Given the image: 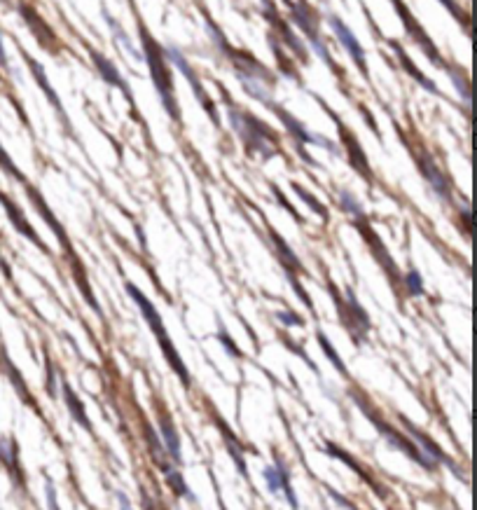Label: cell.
Returning a JSON list of instances; mask_svg holds the SVG:
<instances>
[{
    "label": "cell",
    "instance_id": "ba28073f",
    "mask_svg": "<svg viewBox=\"0 0 477 510\" xmlns=\"http://www.w3.org/2000/svg\"><path fill=\"white\" fill-rule=\"evenodd\" d=\"M330 26H332V31H334V35L339 38V42L344 45V49L351 54V59L356 61V66L360 68V73H363L367 77V63H365V51L363 47H360V42L356 40V35L351 33V29L346 26L344 22H341L339 17H334L330 15Z\"/></svg>",
    "mask_w": 477,
    "mask_h": 510
},
{
    "label": "cell",
    "instance_id": "ac0fdd59",
    "mask_svg": "<svg viewBox=\"0 0 477 510\" xmlns=\"http://www.w3.org/2000/svg\"><path fill=\"white\" fill-rule=\"evenodd\" d=\"M396 51H398V54H401V61H403V66H405V68H407V70H410V75H412V77H414V80L419 82V85H421V87H426V89H428V92H430V94H437V87L433 85V82H430V80H428V77H423L421 73H419V70H417V66H414V63H412V61L407 59V56H405V54H403V49H401V47H396Z\"/></svg>",
    "mask_w": 477,
    "mask_h": 510
},
{
    "label": "cell",
    "instance_id": "30bf717a",
    "mask_svg": "<svg viewBox=\"0 0 477 510\" xmlns=\"http://www.w3.org/2000/svg\"><path fill=\"white\" fill-rule=\"evenodd\" d=\"M393 3H396L398 12H401V19L405 22V26H407V29H410L412 38H414V40H417L419 45H423V47H426L428 56H430V59H433V61L437 63V66H444V63L440 61V56H437V51H435V47H433V42H430L428 38H426V33H423V31H421V26H419V24L414 22V17L410 15V10L405 8V5L401 3V0H393Z\"/></svg>",
    "mask_w": 477,
    "mask_h": 510
},
{
    "label": "cell",
    "instance_id": "4fadbf2b",
    "mask_svg": "<svg viewBox=\"0 0 477 510\" xmlns=\"http://www.w3.org/2000/svg\"><path fill=\"white\" fill-rule=\"evenodd\" d=\"M421 173H423V176H426V180L430 183V187H433V190H435V195L440 197V199H444V202H449V185H447V180H444L442 171L437 169V166H435L433 162H430L426 154H423V157H421Z\"/></svg>",
    "mask_w": 477,
    "mask_h": 510
},
{
    "label": "cell",
    "instance_id": "2e32d148",
    "mask_svg": "<svg viewBox=\"0 0 477 510\" xmlns=\"http://www.w3.org/2000/svg\"><path fill=\"white\" fill-rule=\"evenodd\" d=\"M63 400H66V405H68L70 415L75 417V422L80 426H85V429H92V426H89V419H87V412H85V405H82V400L75 396V391L70 389L66 382H63Z\"/></svg>",
    "mask_w": 477,
    "mask_h": 510
},
{
    "label": "cell",
    "instance_id": "5bb4252c",
    "mask_svg": "<svg viewBox=\"0 0 477 510\" xmlns=\"http://www.w3.org/2000/svg\"><path fill=\"white\" fill-rule=\"evenodd\" d=\"M269 106H272L274 111H276V115H279V118H281L283 122H286V127L290 129V134H293V136H298V138L302 141V143H321V145H328V148H332L330 143H328L325 138H318V136H314V134H309L307 129L302 127L298 120H293V118H290V115H288L286 111H283L281 106H276L274 101L269 103Z\"/></svg>",
    "mask_w": 477,
    "mask_h": 510
},
{
    "label": "cell",
    "instance_id": "ffe728a7",
    "mask_svg": "<svg viewBox=\"0 0 477 510\" xmlns=\"http://www.w3.org/2000/svg\"><path fill=\"white\" fill-rule=\"evenodd\" d=\"M318 342H321V346H323V351L328 353V356H330V360L334 363V367H337L339 372H346V367H344V363H341V358L337 356V351H334V349L330 346V342L325 340V335H323V333H318Z\"/></svg>",
    "mask_w": 477,
    "mask_h": 510
},
{
    "label": "cell",
    "instance_id": "44dd1931",
    "mask_svg": "<svg viewBox=\"0 0 477 510\" xmlns=\"http://www.w3.org/2000/svg\"><path fill=\"white\" fill-rule=\"evenodd\" d=\"M405 286H407L410 295H423V283H421V276H419L417 269H412V272L405 276Z\"/></svg>",
    "mask_w": 477,
    "mask_h": 510
},
{
    "label": "cell",
    "instance_id": "603a6c76",
    "mask_svg": "<svg viewBox=\"0 0 477 510\" xmlns=\"http://www.w3.org/2000/svg\"><path fill=\"white\" fill-rule=\"evenodd\" d=\"M341 206H344L346 211H351V213H356V216H360V206L356 204V199H353L351 195H346V192H341Z\"/></svg>",
    "mask_w": 477,
    "mask_h": 510
},
{
    "label": "cell",
    "instance_id": "3957f363",
    "mask_svg": "<svg viewBox=\"0 0 477 510\" xmlns=\"http://www.w3.org/2000/svg\"><path fill=\"white\" fill-rule=\"evenodd\" d=\"M229 59L234 61L236 75H239V80L243 82V87L248 89V94L269 106V103H272L274 80H272V75L267 73V68H262L253 56L246 54V51H229Z\"/></svg>",
    "mask_w": 477,
    "mask_h": 510
},
{
    "label": "cell",
    "instance_id": "8992f818",
    "mask_svg": "<svg viewBox=\"0 0 477 510\" xmlns=\"http://www.w3.org/2000/svg\"><path fill=\"white\" fill-rule=\"evenodd\" d=\"M264 480H267L269 492L283 494L286 496V501L290 503V508L298 510V499H295V492H293V487H290V473L281 461H276L274 466L264 468Z\"/></svg>",
    "mask_w": 477,
    "mask_h": 510
},
{
    "label": "cell",
    "instance_id": "cb8c5ba5",
    "mask_svg": "<svg viewBox=\"0 0 477 510\" xmlns=\"http://www.w3.org/2000/svg\"><path fill=\"white\" fill-rule=\"evenodd\" d=\"M295 190H298V192H300V197H302V199H305V202H307L309 206H314V209H316V213H321V216H325V211H323V206H321L318 202H316V199H314V197H309V195H307V192H305V190H302V187H298V185H295Z\"/></svg>",
    "mask_w": 477,
    "mask_h": 510
},
{
    "label": "cell",
    "instance_id": "e0dca14e",
    "mask_svg": "<svg viewBox=\"0 0 477 510\" xmlns=\"http://www.w3.org/2000/svg\"><path fill=\"white\" fill-rule=\"evenodd\" d=\"M92 59H94L96 66H99L101 75H103V80H106V82H111V85H115V87H120V89H124V92H129L127 82L122 80V77L118 75V70H115V66H113L111 61H108V59H103V56L99 54V51H92Z\"/></svg>",
    "mask_w": 477,
    "mask_h": 510
},
{
    "label": "cell",
    "instance_id": "7c38bea8",
    "mask_svg": "<svg viewBox=\"0 0 477 510\" xmlns=\"http://www.w3.org/2000/svg\"><path fill=\"white\" fill-rule=\"evenodd\" d=\"M0 202H3L5 211H8V216L12 218V225H15V228H17L19 232H22L24 237H29L31 241H33V244H38V246H40V248L45 250V244L40 241V237H38L35 232H33V228H31V225L26 223V218H24V213L19 211V206H17L15 202H10V199L5 197V195H0Z\"/></svg>",
    "mask_w": 477,
    "mask_h": 510
},
{
    "label": "cell",
    "instance_id": "9a60e30c",
    "mask_svg": "<svg viewBox=\"0 0 477 510\" xmlns=\"http://www.w3.org/2000/svg\"><path fill=\"white\" fill-rule=\"evenodd\" d=\"M159 433H162L164 447L169 452V456L178 463L180 461V440L176 433V426L171 424V419L166 415H159Z\"/></svg>",
    "mask_w": 477,
    "mask_h": 510
},
{
    "label": "cell",
    "instance_id": "277c9868",
    "mask_svg": "<svg viewBox=\"0 0 477 510\" xmlns=\"http://www.w3.org/2000/svg\"><path fill=\"white\" fill-rule=\"evenodd\" d=\"M143 40H145V51H147V63H150V68H152L154 87H157L159 96H162V103L166 111H169V115L173 120H178V106H176V99H173V82H171L169 66H166L162 59V49L157 47V42H152L150 38H147L145 31H143Z\"/></svg>",
    "mask_w": 477,
    "mask_h": 510
},
{
    "label": "cell",
    "instance_id": "6da1fadb",
    "mask_svg": "<svg viewBox=\"0 0 477 510\" xmlns=\"http://www.w3.org/2000/svg\"><path fill=\"white\" fill-rule=\"evenodd\" d=\"M127 290H129V295H131V298H134V302H136V305H138L140 312H143L145 321H147V324H150L152 333H154V337H157V342H159V346H162V351H164L166 360H169V365L173 367V370H176L178 377L183 379V384H185V386H190L188 367H185V363H183V360H180L178 351H176V346H173V342H171V337H169V333H166V328H164V324H162V316L157 314V309H154L152 302L147 300L145 295L140 293V290H138L136 286H134V283H127Z\"/></svg>",
    "mask_w": 477,
    "mask_h": 510
},
{
    "label": "cell",
    "instance_id": "83f0119b",
    "mask_svg": "<svg viewBox=\"0 0 477 510\" xmlns=\"http://www.w3.org/2000/svg\"><path fill=\"white\" fill-rule=\"evenodd\" d=\"M120 501H122V510H131V508H129V503H127V499H122V496H120Z\"/></svg>",
    "mask_w": 477,
    "mask_h": 510
},
{
    "label": "cell",
    "instance_id": "f1b7e54d",
    "mask_svg": "<svg viewBox=\"0 0 477 510\" xmlns=\"http://www.w3.org/2000/svg\"><path fill=\"white\" fill-rule=\"evenodd\" d=\"M147 510H164V508H157L154 503H147Z\"/></svg>",
    "mask_w": 477,
    "mask_h": 510
},
{
    "label": "cell",
    "instance_id": "7402d4cb",
    "mask_svg": "<svg viewBox=\"0 0 477 510\" xmlns=\"http://www.w3.org/2000/svg\"><path fill=\"white\" fill-rule=\"evenodd\" d=\"M0 164H3V169L8 171L10 176H15V178H19V180H24V178H22V173L17 171V166L12 164V159L8 157V154H5V150H3V148H0Z\"/></svg>",
    "mask_w": 477,
    "mask_h": 510
},
{
    "label": "cell",
    "instance_id": "52a82bcc",
    "mask_svg": "<svg viewBox=\"0 0 477 510\" xmlns=\"http://www.w3.org/2000/svg\"><path fill=\"white\" fill-rule=\"evenodd\" d=\"M401 422H403V426L405 429L410 431V438L412 440L417 443V447H419V452H421L423 456H426V461L430 463V466L433 468H437V463H447V466H452V461L447 459V456H444V452L437 447V445L430 440V438L423 433V431H419L414 424L412 422H407V419L405 417H401Z\"/></svg>",
    "mask_w": 477,
    "mask_h": 510
},
{
    "label": "cell",
    "instance_id": "4316f807",
    "mask_svg": "<svg viewBox=\"0 0 477 510\" xmlns=\"http://www.w3.org/2000/svg\"><path fill=\"white\" fill-rule=\"evenodd\" d=\"M0 63H8V59H5V47H3V38H0Z\"/></svg>",
    "mask_w": 477,
    "mask_h": 510
},
{
    "label": "cell",
    "instance_id": "8fae6325",
    "mask_svg": "<svg viewBox=\"0 0 477 510\" xmlns=\"http://www.w3.org/2000/svg\"><path fill=\"white\" fill-rule=\"evenodd\" d=\"M346 305H349V324H346V328L356 333V340H363L365 333L370 330V319L363 312V307L358 305V300L353 298L351 290H346Z\"/></svg>",
    "mask_w": 477,
    "mask_h": 510
},
{
    "label": "cell",
    "instance_id": "5b68a950",
    "mask_svg": "<svg viewBox=\"0 0 477 510\" xmlns=\"http://www.w3.org/2000/svg\"><path fill=\"white\" fill-rule=\"evenodd\" d=\"M372 422H375V426L379 429V433H382V438L386 443H391L393 447L396 449H401V452H405V454L410 456V459H414L419 466H423L426 470H435L433 466H430V463L426 461V456L421 454V452H419V447L412 440H407V438H405L403 433H398V431H393L391 426H386L382 419H377V417H370Z\"/></svg>",
    "mask_w": 477,
    "mask_h": 510
},
{
    "label": "cell",
    "instance_id": "9c48e42d",
    "mask_svg": "<svg viewBox=\"0 0 477 510\" xmlns=\"http://www.w3.org/2000/svg\"><path fill=\"white\" fill-rule=\"evenodd\" d=\"M169 59L176 63V66L183 70L185 73V77H188V80L192 82V87H195V94H197V99L204 103V108H206V113L211 115V118L216 120V108H213V103H211V99L209 96H206V92H204V87H202V82H197V77H195V70L190 68V63L185 61V56L180 54L178 49H169Z\"/></svg>",
    "mask_w": 477,
    "mask_h": 510
},
{
    "label": "cell",
    "instance_id": "d6986e66",
    "mask_svg": "<svg viewBox=\"0 0 477 510\" xmlns=\"http://www.w3.org/2000/svg\"><path fill=\"white\" fill-rule=\"evenodd\" d=\"M29 63H31V68H33V70H35V77H38V82H40V85H42V89H45V94H47V96H49V99H51V103H54V106H56V111H61V101H59V96H56V94H54V89H51V85H49V82H47V80H45V73H42V66H38V63H35V61H31V59H29Z\"/></svg>",
    "mask_w": 477,
    "mask_h": 510
},
{
    "label": "cell",
    "instance_id": "d4e9b609",
    "mask_svg": "<svg viewBox=\"0 0 477 510\" xmlns=\"http://www.w3.org/2000/svg\"><path fill=\"white\" fill-rule=\"evenodd\" d=\"M279 319H281L286 326H305L298 314H290V312H281V314H279Z\"/></svg>",
    "mask_w": 477,
    "mask_h": 510
},
{
    "label": "cell",
    "instance_id": "484cf974",
    "mask_svg": "<svg viewBox=\"0 0 477 510\" xmlns=\"http://www.w3.org/2000/svg\"><path fill=\"white\" fill-rule=\"evenodd\" d=\"M218 337H220V342H223V346H225V349H227V351L232 353V356H239V353H241V351H239V349H236L234 344H232V340L227 337V333H225V330H220V335H218Z\"/></svg>",
    "mask_w": 477,
    "mask_h": 510
},
{
    "label": "cell",
    "instance_id": "7a4b0ae2",
    "mask_svg": "<svg viewBox=\"0 0 477 510\" xmlns=\"http://www.w3.org/2000/svg\"><path fill=\"white\" fill-rule=\"evenodd\" d=\"M229 120L232 125H234L236 134L243 138V143H246L250 150L260 152L262 157H272L276 152L274 145H276V136L274 132L269 129L264 122H260L253 115L239 111V108H229Z\"/></svg>",
    "mask_w": 477,
    "mask_h": 510
}]
</instances>
